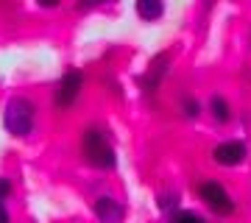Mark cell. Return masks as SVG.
<instances>
[{
  "mask_svg": "<svg viewBox=\"0 0 251 223\" xmlns=\"http://www.w3.org/2000/svg\"><path fill=\"white\" fill-rule=\"evenodd\" d=\"M11 196V181L6 176H0V201H6Z\"/></svg>",
  "mask_w": 251,
  "mask_h": 223,
  "instance_id": "13",
  "label": "cell"
},
{
  "mask_svg": "<svg viewBox=\"0 0 251 223\" xmlns=\"http://www.w3.org/2000/svg\"><path fill=\"white\" fill-rule=\"evenodd\" d=\"M81 87H84V73L81 70H67L62 78H59L56 89H53V103L59 109H70L73 103H75V98H78Z\"/></svg>",
  "mask_w": 251,
  "mask_h": 223,
  "instance_id": "4",
  "label": "cell"
},
{
  "mask_svg": "<svg viewBox=\"0 0 251 223\" xmlns=\"http://www.w3.org/2000/svg\"><path fill=\"white\" fill-rule=\"evenodd\" d=\"M0 223H11V215H9V209H6L3 201H0Z\"/></svg>",
  "mask_w": 251,
  "mask_h": 223,
  "instance_id": "14",
  "label": "cell"
},
{
  "mask_svg": "<svg viewBox=\"0 0 251 223\" xmlns=\"http://www.w3.org/2000/svg\"><path fill=\"white\" fill-rule=\"evenodd\" d=\"M81 151H84V159L87 165L95 170H115L117 165V153L109 143V137L100 128L90 125L84 128V137H81Z\"/></svg>",
  "mask_w": 251,
  "mask_h": 223,
  "instance_id": "1",
  "label": "cell"
},
{
  "mask_svg": "<svg viewBox=\"0 0 251 223\" xmlns=\"http://www.w3.org/2000/svg\"><path fill=\"white\" fill-rule=\"evenodd\" d=\"M159 209H165L168 215L176 212V209H179V193H176V196H173V193H165V196L159 198Z\"/></svg>",
  "mask_w": 251,
  "mask_h": 223,
  "instance_id": "12",
  "label": "cell"
},
{
  "mask_svg": "<svg viewBox=\"0 0 251 223\" xmlns=\"http://www.w3.org/2000/svg\"><path fill=\"white\" fill-rule=\"evenodd\" d=\"M92 212L100 223H123L126 221V206L117 201V198H109V196H100L95 198L92 204Z\"/></svg>",
  "mask_w": 251,
  "mask_h": 223,
  "instance_id": "6",
  "label": "cell"
},
{
  "mask_svg": "<svg viewBox=\"0 0 251 223\" xmlns=\"http://www.w3.org/2000/svg\"><path fill=\"white\" fill-rule=\"evenodd\" d=\"M168 223H206L204 215L193 212V209H176L168 215Z\"/></svg>",
  "mask_w": 251,
  "mask_h": 223,
  "instance_id": "10",
  "label": "cell"
},
{
  "mask_svg": "<svg viewBox=\"0 0 251 223\" xmlns=\"http://www.w3.org/2000/svg\"><path fill=\"white\" fill-rule=\"evenodd\" d=\"M181 112H184V117H187V120H196V117L201 115V100L193 98V95H187V98L181 100Z\"/></svg>",
  "mask_w": 251,
  "mask_h": 223,
  "instance_id": "11",
  "label": "cell"
},
{
  "mask_svg": "<svg viewBox=\"0 0 251 223\" xmlns=\"http://www.w3.org/2000/svg\"><path fill=\"white\" fill-rule=\"evenodd\" d=\"M198 198H201L215 215H221V218H229V215L234 212V201H232V196L226 193V187L221 181H201V184H198Z\"/></svg>",
  "mask_w": 251,
  "mask_h": 223,
  "instance_id": "3",
  "label": "cell"
},
{
  "mask_svg": "<svg viewBox=\"0 0 251 223\" xmlns=\"http://www.w3.org/2000/svg\"><path fill=\"white\" fill-rule=\"evenodd\" d=\"M165 59L168 56H159V59H153L151 67H148V75H145V92H156V87H159V78L165 75Z\"/></svg>",
  "mask_w": 251,
  "mask_h": 223,
  "instance_id": "9",
  "label": "cell"
},
{
  "mask_svg": "<svg viewBox=\"0 0 251 223\" xmlns=\"http://www.w3.org/2000/svg\"><path fill=\"white\" fill-rule=\"evenodd\" d=\"M3 125L11 137H28L34 128V103L28 98H11L3 112Z\"/></svg>",
  "mask_w": 251,
  "mask_h": 223,
  "instance_id": "2",
  "label": "cell"
},
{
  "mask_svg": "<svg viewBox=\"0 0 251 223\" xmlns=\"http://www.w3.org/2000/svg\"><path fill=\"white\" fill-rule=\"evenodd\" d=\"M209 115H212L215 123L226 125L232 120V106H229V100L221 98V95H212V100H209Z\"/></svg>",
  "mask_w": 251,
  "mask_h": 223,
  "instance_id": "8",
  "label": "cell"
},
{
  "mask_svg": "<svg viewBox=\"0 0 251 223\" xmlns=\"http://www.w3.org/2000/svg\"><path fill=\"white\" fill-rule=\"evenodd\" d=\"M246 156H249V148H246L243 140H226V143H218L212 148V159L221 168H237V165L246 162Z\"/></svg>",
  "mask_w": 251,
  "mask_h": 223,
  "instance_id": "5",
  "label": "cell"
},
{
  "mask_svg": "<svg viewBox=\"0 0 251 223\" xmlns=\"http://www.w3.org/2000/svg\"><path fill=\"white\" fill-rule=\"evenodd\" d=\"M134 11L143 23H156V20L165 14V3H162V0H137Z\"/></svg>",
  "mask_w": 251,
  "mask_h": 223,
  "instance_id": "7",
  "label": "cell"
}]
</instances>
